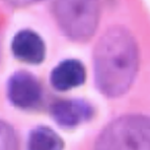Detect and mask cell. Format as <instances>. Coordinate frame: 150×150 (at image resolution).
<instances>
[{
  "instance_id": "cell-1",
  "label": "cell",
  "mask_w": 150,
  "mask_h": 150,
  "mask_svg": "<svg viewBox=\"0 0 150 150\" xmlns=\"http://www.w3.org/2000/svg\"><path fill=\"white\" fill-rule=\"evenodd\" d=\"M95 76L99 89L108 97L126 93L139 68V50L128 30L112 28L96 44Z\"/></svg>"
},
{
  "instance_id": "cell-2",
  "label": "cell",
  "mask_w": 150,
  "mask_h": 150,
  "mask_svg": "<svg viewBox=\"0 0 150 150\" xmlns=\"http://www.w3.org/2000/svg\"><path fill=\"white\" fill-rule=\"evenodd\" d=\"M53 12L58 26L66 37L84 42L95 34L100 6L98 0H54Z\"/></svg>"
},
{
  "instance_id": "cell-3",
  "label": "cell",
  "mask_w": 150,
  "mask_h": 150,
  "mask_svg": "<svg viewBox=\"0 0 150 150\" xmlns=\"http://www.w3.org/2000/svg\"><path fill=\"white\" fill-rule=\"evenodd\" d=\"M96 150H150V118L124 115L103 130Z\"/></svg>"
},
{
  "instance_id": "cell-4",
  "label": "cell",
  "mask_w": 150,
  "mask_h": 150,
  "mask_svg": "<svg viewBox=\"0 0 150 150\" xmlns=\"http://www.w3.org/2000/svg\"><path fill=\"white\" fill-rule=\"evenodd\" d=\"M8 96L16 107L22 109L34 108L41 100L40 83L28 71H17L8 79Z\"/></svg>"
},
{
  "instance_id": "cell-5",
  "label": "cell",
  "mask_w": 150,
  "mask_h": 150,
  "mask_svg": "<svg viewBox=\"0 0 150 150\" xmlns=\"http://www.w3.org/2000/svg\"><path fill=\"white\" fill-rule=\"evenodd\" d=\"M11 50L17 60L28 64H40L46 54L43 39L32 30H19L13 38Z\"/></svg>"
},
{
  "instance_id": "cell-6",
  "label": "cell",
  "mask_w": 150,
  "mask_h": 150,
  "mask_svg": "<svg viewBox=\"0 0 150 150\" xmlns=\"http://www.w3.org/2000/svg\"><path fill=\"white\" fill-rule=\"evenodd\" d=\"M52 115L60 126L71 128L90 119L93 108L83 101H59L52 107Z\"/></svg>"
},
{
  "instance_id": "cell-7",
  "label": "cell",
  "mask_w": 150,
  "mask_h": 150,
  "mask_svg": "<svg viewBox=\"0 0 150 150\" xmlns=\"http://www.w3.org/2000/svg\"><path fill=\"white\" fill-rule=\"evenodd\" d=\"M86 78L83 64L76 59H67L56 66L50 74V83L58 90L71 89L82 85Z\"/></svg>"
},
{
  "instance_id": "cell-8",
  "label": "cell",
  "mask_w": 150,
  "mask_h": 150,
  "mask_svg": "<svg viewBox=\"0 0 150 150\" xmlns=\"http://www.w3.org/2000/svg\"><path fill=\"white\" fill-rule=\"evenodd\" d=\"M63 141L54 130L37 127L30 132L28 150H62Z\"/></svg>"
},
{
  "instance_id": "cell-9",
  "label": "cell",
  "mask_w": 150,
  "mask_h": 150,
  "mask_svg": "<svg viewBox=\"0 0 150 150\" xmlns=\"http://www.w3.org/2000/svg\"><path fill=\"white\" fill-rule=\"evenodd\" d=\"M0 150H18V142L14 130L0 121Z\"/></svg>"
},
{
  "instance_id": "cell-10",
  "label": "cell",
  "mask_w": 150,
  "mask_h": 150,
  "mask_svg": "<svg viewBox=\"0 0 150 150\" xmlns=\"http://www.w3.org/2000/svg\"><path fill=\"white\" fill-rule=\"evenodd\" d=\"M8 4L16 6V8H21V6H26V5L33 4V3L40 1V0H5Z\"/></svg>"
},
{
  "instance_id": "cell-11",
  "label": "cell",
  "mask_w": 150,
  "mask_h": 150,
  "mask_svg": "<svg viewBox=\"0 0 150 150\" xmlns=\"http://www.w3.org/2000/svg\"><path fill=\"white\" fill-rule=\"evenodd\" d=\"M0 28H1V23H0Z\"/></svg>"
}]
</instances>
